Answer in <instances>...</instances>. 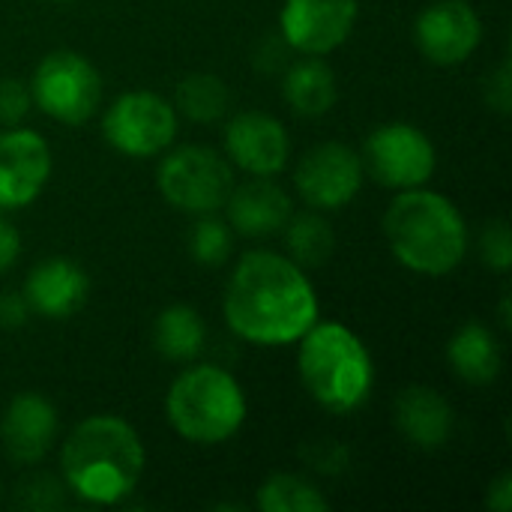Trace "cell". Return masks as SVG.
<instances>
[{
  "instance_id": "cell-1",
  "label": "cell",
  "mask_w": 512,
  "mask_h": 512,
  "mask_svg": "<svg viewBox=\"0 0 512 512\" xmlns=\"http://www.w3.org/2000/svg\"><path fill=\"white\" fill-rule=\"evenodd\" d=\"M231 333L249 345H294L318 321V291L306 270L279 252H246L222 300Z\"/></svg>"
},
{
  "instance_id": "cell-2",
  "label": "cell",
  "mask_w": 512,
  "mask_h": 512,
  "mask_svg": "<svg viewBox=\"0 0 512 512\" xmlns=\"http://www.w3.org/2000/svg\"><path fill=\"white\" fill-rule=\"evenodd\" d=\"M63 486L93 507L126 501L144 474L141 435L114 414L81 420L60 447Z\"/></svg>"
},
{
  "instance_id": "cell-3",
  "label": "cell",
  "mask_w": 512,
  "mask_h": 512,
  "mask_svg": "<svg viewBox=\"0 0 512 512\" xmlns=\"http://www.w3.org/2000/svg\"><path fill=\"white\" fill-rule=\"evenodd\" d=\"M393 258L411 273L450 276L468 255V225L462 210L441 192L402 189L381 219Z\"/></svg>"
},
{
  "instance_id": "cell-4",
  "label": "cell",
  "mask_w": 512,
  "mask_h": 512,
  "mask_svg": "<svg viewBox=\"0 0 512 512\" xmlns=\"http://www.w3.org/2000/svg\"><path fill=\"white\" fill-rule=\"evenodd\" d=\"M297 342V372L312 402L330 414H351L366 405L375 387V363L354 330L318 318Z\"/></svg>"
},
{
  "instance_id": "cell-5",
  "label": "cell",
  "mask_w": 512,
  "mask_h": 512,
  "mask_svg": "<svg viewBox=\"0 0 512 512\" xmlns=\"http://www.w3.org/2000/svg\"><path fill=\"white\" fill-rule=\"evenodd\" d=\"M165 417L186 444L219 447L243 429L249 402L228 369L198 363L171 381L165 393Z\"/></svg>"
},
{
  "instance_id": "cell-6",
  "label": "cell",
  "mask_w": 512,
  "mask_h": 512,
  "mask_svg": "<svg viewBox=\"0 0 512 512\" xmlns=\"http://www.w3.org/2000/svg\"><path fill=\"white\" fill-rule=\"evenodd\" d=\"M156 186L174 210L192 216L219 213L234 189V168L222 153L201 144L168 147L156 171Z\"/></svg>"
},
{
  "instance_id": "cell-7",
  "label": "cell",
  "mask_w": 512,
  "mask_h": 512,
  "mask_svg": "<svg viewBox=\"0 0 512 512\" xmlns=\"http://www.w3.org/2000/svg\"><path fill=\"white\" fill-rule=\"evenodd\" d=\"M33 105L66 126L87 123L102 102V75L99 69L78 51L57 48L39 60L30 78Z\"/></svg>"
},
{
  "instance_id": "cell-8",
  "label": "cell",
  "mask_w": 512,
  "mask_h": 512,
  "mask_svg": "<svg viewBox=\"0 0 512 512\" xmlns=\"http://www.w3.org/2000/svg\"><path fill=\"white\" fill-rule=\"evenodd\" d=\"M102 138L111 150L129 159L159 156L177 141V108L153 90L120 93L105 108Z\"/></svg>"
},
{
  "instance_id": "cell-9",
  "label": "cell",
  "mask_w": 512,
  "mask_h": 512,
  "mask_svg": "<svg viewBox=\"0 0 512 512\" xmlns=\"http://www.w3.org/2000/svg\"><path fill=\"white\" fill-rule=\"evenodd\" d=\"M360 159L375 183L396 192L426 186L438 168V153L429 135L405 120H390L372 129Z\"/></svg>"
},
{
  "instance_id": "cell-10",
  "label": "cell",
  "mask_w": 512,
  "mask_h": 512,
  "mask_svg": "<svg viewBox=\"0 0 512 512\" xmlns=\"http://www.w3.org/2000/svg\"><path fill=\"white\" fill-rule=\"evenodd\" d=\"M366 168L354 147L342 141H324L306 150L294 168V186L297 195L312 210H339L348 207L357 192L363 189Z\"/></svg>"
},
{
  "instance_id": "cell-11",
  "label": "cell",
  "mask_w": 512,
  "mask_h": 512,
  "mask_svg": "<svg viewBox=\"0 0 512 512\" xmlns=\"http://www.w3.org/2000/svg\"><path fill=\"white\" fill-rule=\"evenodd\" d=\"M357 12V0H285L279 12V33L291 51L324 57L348 42Z\"/></svg>"
},
{
  "instance_id": "cell-12",
  "label": "cell",
  "mask_w": 512,
  "mask_h": 512,
  "mask_svg": "<svg viewBox=\"0 0 512 512\" xmlns=\"http://www.w3.org/2000/svg\"><path fill=\"white\" fill-rule=\"evenodd\" d=\"M414 42L435 66L465 63L483 42V21L468 0H435L414 21Z\"/></svg>"
},
{
  "instance_id": "cell-13",
  "label": "cell",
  "mask_w": 512,
  "mask_h": 512,
  "mask_svg": "<svg viewBox=\"0 0 512 512\" xmlns=\"http://www.w3.org/2000/svg\"><path fill=\"white\" fill-rule=\"evenodd\" d=\"M54 168L48 141L33 129L9 126L0 132V213L33 204Z\"/></svg>"
},
{
  "instance_id": "cell-14",
  "label": "cell",
  "mask_w": 512,
  "mask_h": 512,
  "mask_svg": "<svg viewBox=\"0 0 512 512\" xmlns=\"http://www.w3.org/2000/svg\"><path fill=\"white\" fill-rule=\"evenodd\" d=\"M225 159L249 177H276L291 159L282 120L264 111H240L225 123Z\"/></svg>"
},
{
  "instance_id": "cell-15",
  "label": "cell",
  "mask_w": 512,
  "mask_h": 512,
  "mask_svg": "<svg viewBox=\"0 0 512 512\" xmlns=\"http://www.w3.org/2000/svg\"><path fill=\"white\" fill-rule=\"evenodd\" d=\"M60 420L42 393H18L0 417V444L15 465H39L57 438Z\"/></svg>"
},
{
  "instance_id": "cell-16",
  "label": "cell",
  "mask_w": 512,
  "mask_h": 512,
  "mask_svg": "<svg viewBox=\"0 0 512 512\" xmlns=\"http://www.w3.org/2000/svg\"><path fill=\"white\" fill-rule=\"evenodd\" d=\"M21 294L30 312L51 321H63L84 309L90 294V279L84 267L69 258H45L27 273Z\"/></svg>"
},
{
  "instance_id": "cell-17",
  "label": "cell",
  "mask_w": 512,
  "mask_h": 512,
  "mask_svg": "<svg viewBox=\"0 0 512 512\" xmlns=\"http://www.w3.org/2000/svg\"><path fill=\"white\" fill-rule=\"evenodd\" d=\"M225 222L243 237H270L285 228L294 207L288 192L270 177H252L231 189L225 201Z\"/></svg>"
},
{
  "instance_id": "cell-18",
  "label": "cell",
  "mask_w": 512,
  "mask_h": 512,
  "mask_svg": "<svg viewBox=\"0 0 512 512\" xmlns=\"http://www.w3.org/2000/svg\"><path fill=\"white\" fill-rule=\"evenodd\" d=\"M393 420L402 438L417 450H441L453 435L450 402L426 384L405 387L396 396Z\"/></svg>"
},
{
  "instance_id": "cell-19",
  "label": "cell",
  "mask_w": 512,
  "mask_h": 512,
  "mask_svg": "<svg viewBox=\"0 0 512 512\" xmlns=\"http://www.w3.org/2000/svg\"><path fill=\"white\" fill-rule=\"evenodd\" d=\"M447 360H450L453 375L462 378L465 384H474V387L492 384L501 375V366H504L498 336L480 321H468L450 336Z\"/></svg>"
},
{
  "instance_id": "cell-20",
  "label": "cell",
  "mask_w": 512,
  "mask_h": 512,
  "mask_svg": "<svg viewBox=\"0 0 512 512\" xmlns=\"http://www.w3.org/2000/svg\"><path fill=\"white\" fill-rule=\"evenodd\" d=\"M282 96H285V102L291 105L294 114H300V117H321L339 99L336 75H333V69L321 57L297 60L285 72Z\"/></svg>"
},
{
  "instance_id": "cell-21",
  "label": "cell",
  "mask_w": 512,
  "mask_h": 512,
  "mask_svg": "<svg viewBox=\"0 0 512 512\" xmlns=\"http://www.w3.org/2000/svg\"><path fill=\"white\" fill-rule=\"evenodd\" d=\"M204 339H207L204 318L183 303L162 309L153 324V348L159 351V357L171 363H192L204 351Z\"/></svg>"
},
{
  "instance_id": "cell-22",
  "label": "cell",
  "mask_w": 512,
  "mask_h": 512,
  "mask_svg": "<svg viewBox=\"0 0 512 512\" xmlns=\"http://www.w3.org/2000/svg\"><path fill=\"white\" fill-rule=\"evenodd\" d=\"M285 246H288V258L297 261L303 270L321 267L330 261L333 249H336V234L330 228V222L318 213H291V219L285 222Z\"/></svg>"
},
{
  "instance_id": "cell-23",
  "label": "cell",
  "mask_w": 512,
  "mask_h": 512,
  "mask_svg": "<svg viewBox=\"0 0 512 512\" xmlns=\"http://www.w3.org/2000/svg\"><path fill=\"white\" fill-rule=\"evenodd\" d=\"M174 108L195 123H216L231 111V90L213 72H192L177 84Z\"/></svg>"
},
{
  "instance_id": "cell-24",
  "label": "cell",
  "mask_w": 512,
  "mask_h": 512,
  "mask_svg": "<svg viewBox=\"0 0 512 512\" xmlns=\"http://www.w3.org/2000/svg\"><path fill=\"white\" fill-rule=\"evenodd\" d=\"M258 510L261 512H327V495L306 477L297 474H270L258 486Z\"/></svg>"
},
{
  "instance_id": "cell-25",
  "label": "cell",
  "mask_w": 512,
  "mask_h": 512,
  "mask_svg": "<svg viewBox=\"0 0 512 512\" xmlns=\"http://www.w3.org/2000/svg\"><path fill=\"white\" fill-rule=\"evenodd\" d=\"M231 246H234V231L225 219H219L216 213L198 216V222L189 231V255L195 264L219 267L231 255Z\"/></svg>"
},
{
  "instance_id": "cell-26",
  "label": "cell",
  "mask_w": 512,
  "mask_h": 512,
  "mask_svg": "<svg viewBox=\"0 0 512 512\" xmlns=\"http://www.w3.org/2000/svg\"><path fill=\"white\" fill-rule=\"evenodd\" d=\"M480 258L495 273H507L512 267V234L507 219H492L480 234Z\"/></svg>"
},
{
  "instance_id": "cell-27",
  "label": "cell",
  "mask_w": 512,
  "mask_h": 512,
  "mask_svg": "<svg viewBox=\"0 0 512 512\" xmlns=\"http://www.w3.org/2000/svg\"><path fill=\"white\" fill-rule=\"evenodd\" d=\"M30 87L18 78H0V126H18L30 111Z\"/></svg>"
},
{
  "instance_id": "cell-28",
  "label": "cell",
  "mask_w": 512,
  "mask_h": 512,
  "mask_svg": "<svg viewBox=\"0 0 512 512\" xmlns=\"http://www.w3.org/2000/svg\"><path fill=\"white\" fill-rule=\"evenodd\" d=\"M21 504L30 510H48L63 504V486L51 477H33L27 483H21Z\"/></svg>"
},
{
  "instance_id": "cell-29",
  "label": "cell",
  "mask_w": 512,
  "mask_h": 512,
  "mask_svg": "<svg viewBox=\"0 0 512 512\" xmlns=\"http://www.w3.org/2000/svg\"><path fill=\"white\" fill-rule=\"evenodd\" d=\"M486 102L498 111V114H510L512 105V87H510V63L504 60L498 66V72L489 78L486 84Z\"/></svg>"
},
{
  "instance_id": "cell-30",
  "label": "cell",
  "mask_w": 512,
  "mask_h": 512,
  "mask_svg": "<svg viewBox=\"0 0 512 512\" xmlns=\"http://www.w3.org/2000/svg\"><path fill=\"white\" fill-rule=\"evenodd\" d=\"M30 315V306L24 300V294L15 291H3L0 294V330H18Z\"/></svg>"
},
{
  "instance_id": "cell-31",
  "label": "cell",
  "mask_w": 512,
  "mask_h": 512,
  "mask_svg": "<svg viewBox=\"0 0 512 512\" xmlns=\"http://www.w3.org/2000/svg\"><path fill=\"white\" fill-rule=\"evenodd\" d=\"M21 255V234L12 222L0 219V273H6Z\"/></svg>"
},
{
  "instance_id": "cell-32",
  "label": "cell",
  "mask_w": 512,
  "mask_h": 512,
  "mask_svg": "<svg viewBox=\"0 0 512 512\" xmlns=\"http://www.w3.org/2000/svg\"><path fill=\"white\" fill-rule=\"evenodd\" d=\"M486 507L495 512H510L512 510V477L510 474H501V477H498V480L489 486Z\"/></svg>"
},
{
  "instance_id": "cell-33",
  "label": "cell",
  "mask_w": 512,
  "mask_h": 512,
  "mask_svg": "<svg viewBox=\"0 0 512 512\" xmlns=\"http://www.w3.org/2000/svg\"><path fill=\"white\" fill-rule=\"evenodd\" d=\"M0 495H3V489H0Z\"/></svg>"
}]
</instances>
